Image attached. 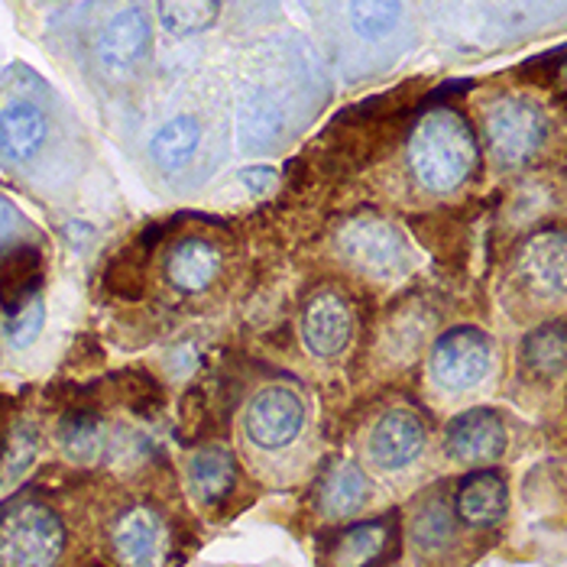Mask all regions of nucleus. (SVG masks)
Returning a JSON list of instances; mask_svg holds the SVG:
<instances>
[{"label":"nucleus","instance_id":"f257e3e1","mask_svg":"<svg viewBox=\"0 0 567 567\" xmlns=\"http://www.w3.org/2000/svg\"><path fill=\"white\" fill-rule=\"evenodd\" d=\"M477 163L481 146L461 111L435 107L415 121L409 133V169L425 192L447 195L461 188L474 175Z\"/></svg>","mask_w":567,"mask_h":567},{"label":"nucleus","instance_id":"f03ea898","mask_svg":"<svg viewBox=\"0 0 567 567\" xmlns=\"http://www.w3.org/2000/svg\"><path fill=\"white\" fill-rule=\"evenodd\" d=\"M62 551L65 525L43 499L20 496L0 509V567H55Z\"/></svg>","mask_w":567,"mask_h":567},{"label":"nucleus","instance_id":"7ed1b4c3","mask_svg":"<svg viewBox=\"0 0 567 567\" xmlns=\"http://www.w3.org/2000/svg\"><path fill=\"white\" fill-rule=\"evenodd\" d=\"M483 133L493 159L506 169H516L542 150L548 136V121L538 104L525 97H503L486 111Z\"/></svg>","mask_w":567,"mask_h":567},{"label":"nucleus","instance_id":"20e7f679","mask_svg":"<svg viewBox=\"0 0 567 567\" xmlns=\"http://www.w3.org/2000/svg\"><path fill=\"white\" fill-rule=\"evenodd\" d=\"M432 380L447 393L481 386L493 370V341L481 328H451L432 348Z\"/></svg>","mask_w":567,"mask_h":567},{"label":"nucleus","instance_id":"39448f33","mask_svg":"<svg viewBox=\"0 0 567 567\" xmlns=\"http://www.w3.org/2000/svg\"><path fill=\"white\" fill-rule=\"evenodd\" d=\"M516 276L538 299L567 296V230L545 227L528 234L516 250Z\"/></svg>","mask_w":567,"mask_h":567},{"label":"nucleus","instance_id":"423d86ee","mask_svg":"<svg viewBox=\"0 0 567 567\" xmlns=\"http://www.w3.org/2000/svg\"><path fill=\"white\" fill-rule=\"evenodd\" d=\"M341 250L353 266L373 276H395L409 262V244L402 230L383 218H357L338 237Z\"/></svg>","mask_w":567,"mask_h":567},{"label":"nucleus","instance_id":"0eeeda50","mask_svg":"<svg viewBox=\"0 0 567 567\" xmlns=\"http://www.w3.org/2000/svg\"><path fill=\"white\" fill-rule=\"evenodd\" d=\"M306 425V405L299 393L286 390V386H266L250 399L247 415H244V429L247 437L262 447V451H279L286 444H292Z\"/></svg>","mask_w":567,"mask_h":567},{"label":"nucleus","instance_id":"6e6552de","mask_svg":"<svg viewBox=\"0 0 567 567\" xmlns=\"http://www.w3.org/2000/svg\"><path fill=\"white\" fill-rule=\"evenodd\" d=\"M509 432L506 422L499 419V412L493 409H467L461 415H454L444 429V454L457 464H493L506 454Z\"/></svg>","mask_w":567,"mask_h":567},{"label":"nucleus","instance_id":"1a4fd4ad","mask_svg":"<svg viewBox=\"0 0 567 567\" xmlns=\"http://www.w3.org/2000/svg\"><path fill=\"white\" fill-rule=\"evenodd\" d=\"M150 45H153V23H150L146 10L124 7L101 27L97 40H94V52H97V62L111 75H127L146 59Z\"/></svg>","mask_w":567,"mask_h":567},{"label":"nucleus","instance_id":"9d476101","mask_svg":"<svg viewBox=\"0 0 567 567\" xmlns=\"http://www.w3.org/2000/svg\"><path fill=\"white\" fill-rule=\"evenodd\" d=\"M353 338V311L338 289H318L302 308V341L318 360L344 353Z\"/></svg>","mask_w":567,"mask_h":567},{"label":"nucleus","instance_id":"9b49d317","mask_svg":"<svg viewBox=\"0 0 567 567\" xmlns=\"http://www.w3.org/2000/svg\"><path fill=\"white\" fill-rule=\"evenodd\" d=\"M395 538H399L395 513L350 523L331 538L328 567H380L395 551Z\"/></svg>","mask_w":567,"mask_h":567},{"label":"nucleus","instance_id":"f8f14e48","mask_svg":"<svg viewBox=\"0 0 567 567\" xmlns=\"http://www.w3.org/2000/svg\"><path fill=\"white\" fill-rule=\"evenodd\" d=\"M111 545L124 567H163L169 555V532L153 509L133 506L117 516L111 528Z\"/></svg>","mask_w":567,"mask_h":567},{"label":"nucleus","instance_id":"ddd939ff","mask_svg":"<svg viewBox=\"0 0 567 567\" xmlns=\"http://www.w3.org/2000/svg\"><path fill=\"white\" fill-rule=\"evenodd\" d=\"M422 451H425V422L409 409L386 412L370 432V457L386 471L409 467Z\"/></svg>","mask_w":567,"mask_h":567},{"label":"nucleus","instance_id":"4468645a","mask_svg":"<svg viewBox=\"0 0 567 567\" xmlns=\"http://www.w3.org/2000/svg\"><path fill=\"white\" fill-rule=\"evenodd\" d=\"M454 513L471 528H493L509 513V483L499 471H474L457 483Z\"/></svg>","mask_w":567,"mask_h":567},{"label":"nucleus","instance_id":"2eb2a0df","mask_svg":"<svg viewBox=\"0 0 567 567\" xmlns=\"http://www.w3.org/2000/svg\"><path fill=\"white\" fill-rule=\"evenodd\" d=\"M45 276L43 250L33 244H13L0 250V308L13 318L20 308L40 299Z\"/></svg>","mask_w":567,"mask_h":567},{"label":"nucleus","instance_id":"dca6fc26","mask_svg":"<svg viewBox=\"0 0 567 567\" xmlns=\"http://www.w3.org/2000/svg\"><path fill=\"white\" fill-rule=\"evenodd\" d=\"M220 272V250L212 240L182 237L166 257V279L178 292H205Z\"/></svg>","mask_w":567,"mask_h":567},{"label":"nucleus","instance_id":"f3484780","mask_svg":"<svg viewBox=\"0 0 567 567\" xmlns=\"http://www.w3.org/2000/svg\"><path fill=\"white\" fill-rule=\"evenodd\" d=\"M237 481H240V471L227 447L208 444V447L195 451L188 461V486L205 506L227 503L230 493L237 489Z\"/></svg>","mask_w":567,"mask_h":567},{"label":"nucleus","instance_id":"a211bd4d","mask_svg":"<svg viewBox=\"0 0 567 567\" xmlns=\"http://www.w3.org/2000/svg\"><path fill=\"white\" fill-rule=\"evenodd\" d=\"M523 370L535 380H558L567 373V318H555L528 331L519 348Z\"/></svg>","mask_w":567,"mask_h":567},{"label":"nucleus","instance_id":"6ab92c4d","mask_svg":"<svg viewBox=\"0 0 567 567\" xmlns=\"http://www.w3.org/2000/svg\"><path fill=\"white\" fill-rule=\"evenodd\" d=\"M49 136V121L33 101H13L0 111V150L13 163H27L40 153Z\"/></svg>","mask_w":567,"mask_h":567},{"label":"nucleus","instance_id":"aec40b11","mask_svg":"<svg viewBox=\"0 0 567 567\" xmlns=\"http://www.w3.org/2000/svg\"><path fill=\"white\" fill-rule=\"evenodd\" d=\"M367 496H370V483L363 477V471L357 464L338 461V464H331L321 474L315 503H318L321 516H328V519H348V516L363 509Z\"/></svg>","mask_w":567,"mask_h":567},{"label":"nucleus","instance_id":"412c9836","mask_svg":"<svg viewBox=\"0 0 567 567\" xmlns=\"http://www.w3.org/2000/svg\"><path fill=\"white\" fill-rule=\"evenodd\" d=\"M59 444L62 451L79 461V464H91L101 457V447H104V425H101V415L94 409H69L59 422Z\"/></svg>","mask_w":567,"mask_h":567},{"label":"nucleus","instance_id":"4be33fe9","mask_svg":"<svg viewBox=\"0 0 567 567\" xmlns=\"http://www.w3.org/2000/svg\"><path fill=\"white\" fill-rule=\"evenodd\" d=\"M198 143H202V127H198V121H195V117H175V121L163 124L159 131L153 133L150 153H153V159H156L159 169L175 173V169H182V166L195 156Z\"/></svg>","mask_w":567,"mask_h":567},{"label":"nucleus","instance_id":"5701e85b","mask_svg":"<svg viewBox=\"0 0 567 567\" xmlns=\"http://www.w3.org/2000/svg\"><path fill=\"white\" fill-rule=\"evenodd\" d=\"M454 503H447L444 496H429L419 513H415V523H412V535H415V545L422 551H441L451 538H454Z\"/></svg>","mask_w":567,"mask_h":567},{"label":"nucleus","instance_id":"b1692460","mask_svg":"<svg viewBox=\"0 0 567 567\" xmlns=\"http://www.w3.org/2000/svg\"><path fill=\"white\" fill-rule=\"evenodd\" d=\"M159 23L173 33V37H195L205 33L220 13V3L215 0H166L156 7Z\"/></svg>","mask_w":567,"mask_h":567},{"label":"nucleus","instance_id":"393cba45","mask_svg":"<svg viewBox=\"0 0 567 567\" xmlns=\"http://www.w3.org/2000/svg\"><path fill=\"white\" fill-rule=\"evenodd\" d=\"M146 250H150V240H140L136 247L124 250L117 260L107 266L104 282H107V289L117 299L133 302V299L143 296V286H146Z\"/></svg>","mask_w":567,"mask_h":567},{"label":"nucleus","instance_id":"a878e982","mask_svg":"<svg viewBox=\"0 0 567 567\" xmlns=\"http://www.w3.org/2000/svg\"><path fill=\"white\" fill-rule=\"evenodd\" d=\"M350 23L363 40H383L395 30V20L402 17V3L393 0H363L350 3Z\"/></svg>","mask_w":567,"mask_h":567},{"label":"nucleus","instance_id":"bb28decb","mask_svg":"<svg viewBox=\"0 0 567 567\" xmlns=\"http://www.w3.org/2000/svg\"><path fill=\"white\" fill-rule=\"evenodd\" d=\"M33 454H37V437H33V429L30 425H20V429H13L7 441H3V447H0V467H3V477L7 481H13L20 471H27L30 467V461H33Z\"/></svg>","mask_w":567,"mask_h":567},{"label":"nucleus","instance_id":"cd10ccee","mask_svg":"<svg viewBox=\"0 0 567 567\" xmlns=\"http://www.w3.org/2000/svg\"><path fill=\"white\" fill-rule=\"evenodd\" d=\"M45 321V308L43 299H33L27 308H20L10 321H7V334H10V344L13 348H30L40 331H43Z\"/></svg>","mask_w":567,"mask_h":567},{"label":"nucleus","instance_id":"c85d7f7f","mask_svg":"<svg viewBox=\"0 0 567 567\" xmlns=\"http://www.w3.org/2000/svg\"><path fill=\"white\" fill-rule=\"evenodd\" d=\"M272 178H276L272 169H244V173H240V182L250 185L254 192H266V188L272 185Z\"/></svg>","mask_w":567,"mask_h":567},{"label":"nucleus","instance_id":"c756f323","mask_svg":"<svg viewBox=\"0 0 567 567\" xmlns=\"http://www.w3.org/2000/svg\"><path fill=\"white\" fill-rule=\"evenodd\" d=\"M548 65H551V69H548V75H551L555 87L567 94V49L565 52H558L555 59H548Z\"/></svg>","mask_w":567,"mask_h":567},{"label":"nucleus","instance_id":"7c9ffc66","mask_svg":"<svg viewBox=\"0 0 567 567\" xmlns=\"http://www.w3.org/2000/svg\"><path fill=\"white\" fill-rule=\"evenodd\" d=\"M13 227H17V212L7 198H0V250H3V240L13 234Z\"/></svg>","mask_w":567,"mask_h":567}]
</instances>
